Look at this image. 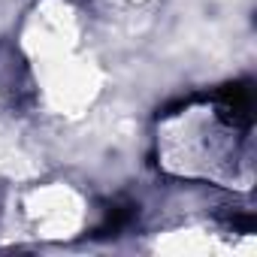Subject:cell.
<instances>
[{"mask_svg":"<svg viewBox=\"0 0 257 257\" xmlns=\"http://www.w3.org/2000/svg\"><path fill=\"white\" fill-rule=\"evenodd\" d=\"M158 164L185 182L248 191L254 179L251 118L230 100H194L158 121Z\"/></svg>","mask_w":257,"mask_h":257,"instance_id":"1","label":"cell"},{"mask_svg":"<svg viewBox=\"0 0 257 257\" xmlns=\"http://www.w3.org/2000/svg\"><path fill=\"white\" fill-rule=\"evenodd\" d=\"M85 197L64 182H37L13 197V218L25 236L67 239L85 227Z\"/></svg>","mask_w":257,"mask_h":257,"instance_id":"2","label":"cell"},{"mask_svg":"<svg viewBox=\"0 0 257 257\" xmlns=\"http://www.w3.org/2000/svg\"><path fill=\"white\" fill-rule=\"evenodd\" d=\"M115 4H121V7H143V4H149V0H115Z\"/></svg>","mask_w":257,"mask_h":257,"instance_id":"3","label":"cell"}]
</instances>
